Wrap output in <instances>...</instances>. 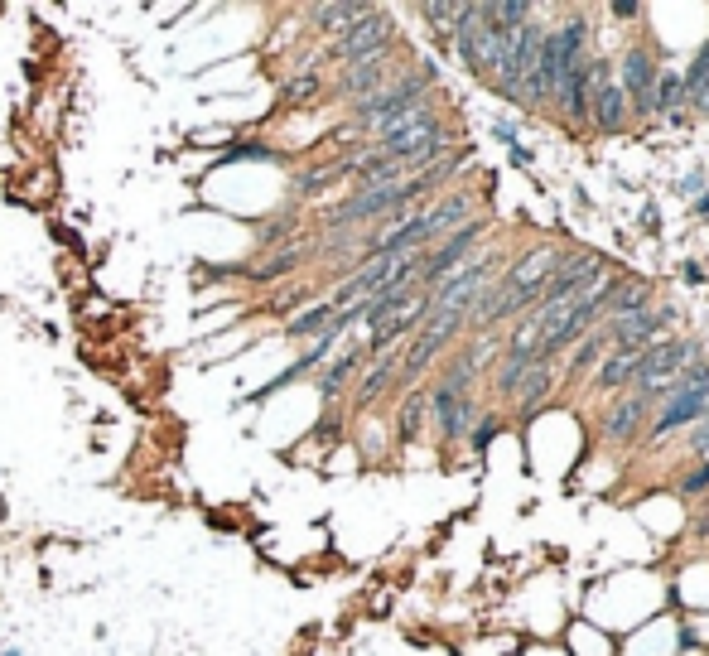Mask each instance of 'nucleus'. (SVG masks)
<instances>
[{
    "label": "nucleus",
    "mask_w": 709,
    "mask_h": 656,
    "mask_svg": "<svg viewBox=\"0 0 709 656\" xmlns=\"http://www.w3.org/2000/svg\"><path fill=\"white\" fill-rule=\"evenodd\" d=\"M690 449H695V454H709V420H700V425L690 430Z\"/></svg>",
    "instance_id": "nucleus-30"
},
{
    "label": "nucleus",
    "mask_w": 709,
    "mask_h": 656,
    "mask_svg": "<svg viewBox=\"0 0 709 656\" xmlns=\"http://www.w3.org/2000/svg\"><path fill=\"white\" fill-rule=\"evenodd\" d=\"M656 78H661V63H656L647 49H632L623 58V97H628V107H642L652 111V92H656Z\"/></svg>",
    "instance_id": "nucleus-9"
},
{
    "label": "nucleus",
    "mask_w": 709,
    "mask_h": 656,
    "mask_svg": "<svg viewBox=\"0 0 709 656\" xmlns=\"http://www.w3.org/2000/svg\"><path fill=\"white\" fill-rule=\"evenodd\" d=\"M526 377H531V382L521 386V410H536L541 401H546V391H550V372H546V367H531Z\"/></svg>",
    "instance_id": "nucleus-24"
},
{
    "label": "nucleus",
    "mask_w": 709,
    "mask_h": 656,
    "mask_svg": "<svg viewBox=\"0 0 709 656\" xmlns=\"http://www.w3.org/2000/svg\"><path fill=\"white\" fill-rule=\"evenodd\" d=\"M425 406L435 410V420H439V435L444 439H464L468 435V425H473V401L468 396H444V391H435Z\"/></svg>",
    "instance_id": "nucleus-12"
},
{
    "label": "nucleus",
    "mask_w": 709,
    "mask_h": 656,
    "mask_svg": "<svg viewBox=\"0 0 709 656\" xmlns=\"http://www.w3.org/2000/svg\"><path fill=\"white\" fill-rule=\"evenodd\" d=\"M589 116L599 131H623L628 126V97L613 78V63L608 58H589Z\"/></svg>",
    "instance_id": "nucleus-6"
},
{
    "label": "nucleus",
    "mask_w": 709,
    "mask_h": 656,
    "mask_svg": "<svg viewBox=\"0 0 709 656\" xmlns=\"http://www.w3.org/2000/svg\"><path fill=\"white\" fill-rule=\"evenodd\" d=\"M425 396H406L401 401V415H396V430H401V439H415L420 435V425H425Z\"/></svg>",
    "instance_id": "nucleus-22"
},
{
    "label": "nucleus",
    "mask_w": 709,
    "mask_h": 656,
    "mask_svg": "<svg viewBox=\"0 0 709 656\" xmlns=\"http://www.w3.org/2000/svg\"><path fill=\"white\" fill-rule=\"evenodd\" d=\"M652 410V401L642 396V391H632V396H623L618 406L603 415V435L608 439H632L637 435V425H642V415Z\"/></svg>",
    "instance_id": "nucleus-14"
},
{
    "label": "nucleus",
    "mask_w": 709,
    "mask_h": 656,
    "mask_svg": "<svg viewBox=\"0 0 709 656\" xmlns=\"http://www.w3.org/2000/svg\"><path fill=\"white\" fill-rule=\"evenodd\" d=\"M685 102H695L700 111H709V49L695 63H690V73H685Z\"/></svg>",
    "instance_id": "nucleus-18"
},
{
    "label": "nucleus",
    "mask_w": 709,
    "mask_h": 656,
    "mask_svg": "<svg viewBox=\"0 0 709 656\" xmlns=\"http://www.w3.org/2000/svg\"><path fill=\"white\" fill-rule=\"evenodd\" d=\"M430 82H435V68L425 63V68H415V73H406V78H396L391 87H382V92H372V97H362V102H353V126L357 131H367V136H377L382 126H391L401 111H410L420 97H430Z\"/></svg>",
    "instance_id": "nucleus-2"
},
{
    "label": "nucleus",
    "mask_w": 709,
    "mask_h": 656,
    "mask_svg": "<svg viewBox=\"0 0 709 656\" xmlns=\"http://www.w3.org/2000/svg\"><path fill=\"white\" fill-rule=\"evenodd\" d=\"M382 87H386V54H377V58H362V63H348V68H343L338 97L362 102V97H372V92H382Z\"/></svg>",
    "instance_id": "nucleus-11"
},
{
    "label": "nucleus",
    "mask_w": 709,
    "mask_h": 656,
    "mask_svg": "<svg viewBox=\"0 0 709 656\" xmlns=\"http://www.w3.org/2000/svg\"><path fill=\"white\" fill-rule=\"evenodd\" d=\"M555 102L565 107L570 121H589V54H579L560 73V87H555Z\"/></svg>",
    "instance_id": "nucleus-10"
},
{
    "label": "nucleus",
    "mask_w": 709,
    "mask_h": 656,
    "mask_svg": "<svg viewBox=\"0 0 709 656\" xmlns=\"http://www.w3.org/2000/svg\"><path fill=\"white\" fill-rule=\"evenodd\" d=\"M603 348H608V333L594 328V338H589V343H579V353H574V372H589V367L603 357Z\"/></svg>",
    "instance_id": "nucleus-26"
},
{
    "label": "nucleus",
    "mask_w": 709,
    "mask_h": 656,
    "mask_svg": "<svg viewBox=\"0 0 709 656\" xmlns=\"http://www.w3.org/2000/svg\"><path fill=\"white\" fill-rule=\"evenodd\" d=\"M324 324H333V304H314V309H304L300 319H290V338H309V333H324Z\"/></svg>",
    "instance_id": "nucleus-19"
},
{
    "label": "nucleus",
    "mask_w": 709,
    "mask_h": 656,
    "mask_svg": "<svg viewBox=\"0 0 709 656\" xmlns=\"http://www.w3.org/2000/svg\"><path fill=\"white\" fill-rule=\"evenodd\" d=\"M309 97H319V73H309V68H304L295 82H285V102H290V107H304Z\"/></svg>",
    "instance_id": "nucleus-25"
},
{
    "label": "nucleus",
    "mask_w": 709,
    "mask_h": 656,
    "mask_svg": "<svg viewBox=\"0 0 709 656\" xmlns=\"http://www.w3.org/2000/svg\"><path fill=\"white\" fill-rule=\"evenodd\" d=\"M531 367H536V362H526V357H507V362H502V372H497V391L517 396V391H521V377H526Z\"/></svg>",
    "instance_id": "nucleus-23"
},
{
    "label": "nucleus",
    "mask_w": 709,
    "mask_h": 656,
    "mask_svg": "<svg viewBox=\"0 0 709 656\" xmlns=\"http://www.w3.org/2000/svg\"><path fill=\"white\" fill-rule=\"evenodd\" d=\"M671 324H676V309L666 304V309H637V314H623V319H608L603 333H608V348H618V353H642V348L656 343V333Z\"/></svg>",
    "instance_id": "nucleus-7"
},
{
    "label": "nucleus",
    "mask_w": 709,
    "mask_h": 656,
    "mask_svg": "<svg viewBox=\"0 0 709 656\" xmlns=\"http://www.w3.org/2000/svg\"><path fill=\"white\" fill-rule=\"evenodd\" d=\"M705 396H709V357H700V362H690V367H685L681 382H676V391L666 396V406H661V415H656V425H652V439L676 435L681 425H700V415H705Z\"/></svg>",
    "instance_id": "nucleus-3"
},
{
    "label": "nucleus",
    "mask_w": 709,
    "mask_h": 656,
    "mask_svg": "<svg viewBox=\"0 0 709 656\" xmlns=\"http://www.w3.org/2000/svg\"><path fill=\"white\" fill-rule=\"evenodd\" d=\"M420 15H425V20H435V29H449V34H454L459 15H464V5H444V0H435V5H425Z\"/></svg>",
    "instance_id": "nucleus-27"
},
{
    "label": "nucleus",
    "mask_w": 709,
    "mask_h": 656,
    "mask_svg": "<svg viewBox=\"0 0 709 656\" xmlns=\"http://www.w3.org/2000/svg\"><path fill=\"white\" fill-rule=\"evenodd\" d=\"M676 102H685V82L681 73H661L652 92V111H676Z\"/></svg>",
    "instance_id": "nucleus-20"
},
{
    "label": "nucleus",
    "mask_w": 709,
    "mask_h": 656,
    "mask_svg": "<svg viewBox=\"0 0 709 656\" xmlns=\"http://www.w3.org/2000/svg\"><path fill=\"white\" fill-rule=\"evenodd\" d=\"M705 488H709V464L700 468V473H690V478L681 483V492H705Z\"/></svg>",
    "instance_id": "nucleus-31"
},
{
    "label": "nucleus",
    "mask_w": 709,
    "mask_h": 656,
    "mask_svg": "<svg viewBox=\"0 0 709 656\" xmlns=\"http://www.w3.org/2000/svg\"><path fill=\"white\" fill-rule=\"evenodd\" d=\"M391 39H396V25H391V15L386 10H367L362 20L343 29V34H333V44H328V58L333 63H362V58H377L391 49Z\"/></svg>",
    "instance_id": "nucleus-5"
},
{
    "label": "nucleus",
    "mask_w": 709,
    "mask_h": 656,
    "mask_svg": "<svg viewBox=\"0 0 709 656\" xmlns=\"http://www.w3.org/2000/svg\"><path fill=\"white\" fill-rule=\"evenodd\" d=\"M372 5H357V0H333V5H314L309 10V20H314V29H324V34H343V29L353 25V20H362Z\"/></svg>",
    "instance_id": "nucleus-15"
},
{
    "label": "nucleus",
    "mask_w": 709,
    "mask_h": 656,
    "mask_svg": "<svg viewBox=\"0 0 709 656\" xmlns=\"http://www.w3.org/2000/svg\"><path fill=\"white\" fill-rule=\"evenodd\" d=\"M357 362H362V353H343V357H338V362H333V367L324 372V377H319V391H324V396L343 391V382H348V377L357 372Z\"/></svg>",
    "instance_id": "nucleus-21"
},
{
    "label": "nucleus",
    "mask_w": 709,
    "mask_h": 656,
    "mask_svg": "<svg viewBox=\"0 0 709 656\" xmlns=\"http://www.w3.org/2000/svg\"><path fill=\"white\" fill-rule=\"evenodd\" d=\"M632 377H637V353H618V357H608L599 367V391H618V386H632Z\"/></svg>",
    "instance_id": "nucleus-16"
},
{
    "label": "nucleus",
    "mask_w": 709,
    "mask_h": 656,
    "mask_svg": "<svg viewBox=\"0 0 709 656\" xmlns=\"http://www.w3.org/2000/svg\"><path fill=\"white\" fill-rule=\"evenodd\" d=\"M492 435H497V420L488 415V420H478V430H473V449H488Z\"/></svg>",
    "instance_id": "nucleus-29"
},
{
    "label": "nucleus",
    "mask_w": 709,
    "mask_h": 656,
    "mask_svg": "<svg viewBox=\"0 0 709 656\" xmlns=\"http://www.w3.org/2000/svg\"><path fill=\"white\" fill-rule=\"evenodd\" d=\"M700 189H705V179H700V174H690V179L681 184V193H700Z\"/></svg>",
    "instance_id": "nucleus-32"
},
{
    "label": "nucleus",
    "mask_w": 709,
    "mask_h": 656,
    "mask_svg": "<svg viewBox=\"0 0 709 656\" xmlns=\"http://www.w3.org/2000/svg\"><path fill=\"white\" fill-rule=\"evenodd\" d=\"M478 237H483V222H464V227L439 246V251H430V256L420 261V285H439V280H449V275L468 261V251L478 246Z\"/></svg>",
    "instance_id": "nucleus-8"
},
{
    "label": "nucleus",
    "mask_w": 709,
    "mask_h": 656,
    "mask_svg": "<svg viewBox=\"0 0 709 656\" xmlns=\"http://www.w3.org/2000/svg\"><path fill=\"white\" fill-rule=\"evenodd\" d=\"M652 300V285L647 280H608V295H603V319H623L637 314Z\"/></svg>",
    "instance_id": "nucleus-13"
},
{
    "label": "nucleus",
    "mask_w": 709,
    "mask_h": 656,
    "mask_svg": "<svg viewBox=\"0 0 709 656\" xmlns=\"http://www.w3.org/2000/svg\"><path fill=\"white\" fill-rule=\"evenodd\" d=\"M690 362H700V343L695 338H656L652 348L637 353L632 386H666V391H676V382H681V372Z\"/></svg>",
    "instance_id": "nucleus-4"
},
{
    "label": "nucleus",
    "mask_w": 709,
    "mask_h": 656,
    "mask_svg": "<svg viewBox=\"0 0 709 656\" xmlns=\"http://www.w3.org/2000/svg\"><path fill=\"white\" fill-rule=\"evenodd\" d=\"M560 261H565V256H560L555 246H541V251L521 256L517 266L478 300L473 319H478V324H497V319H507V314H517V309H531V304L541 300V290H546V280L555 275Z\"/></svg>",
    "instance_id": "nucleus-1"
},
{
    "label": "nucleus",
    "mask_w": 709,
    "mask_h": 656,
    "mask_svg": "<svg viewBox=\"0 0 709 656\" xmlns=\"http://www.w3.org/2000/svg\"><path fill=\"white\" fill-rule=\"evenodd\" d=\"M237 136L232 126H213V131H193L189 136V145H227V140Z\"/></svg>",
    "instance_id": "nucleus-28"
},
{
    "label": "nucleus",
    "mask_w": 709,
    "mask_h": 656,
    "mask_svg": "<svg viewBox=\"0 0 709 656\" xmlns=\"http://www.w3.org/2000/svg\"><path fill=\"white\" fill-rule=\"evenodd\" d=\"M396 372H401V353H382V362H377V367H372V372L362 377V386H357V396H362V401H372V396H382V391H386V382H391Z\"/></svg>",
    "instance_id": "nucleus-17"
}]
</instances>
